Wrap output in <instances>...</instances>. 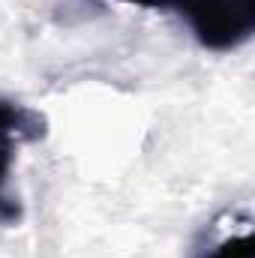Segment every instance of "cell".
Segmentation results:
<instances>
[{"label":"cell","instance_id":"6da1fadb","mask_svg":"<svg viewBox=\"0 0 255 258\" xmlns=\"http://www.w3.org/2000/svg\"><path fill=\"white\" fill-rule=\"evenodd\" d=\"M192 36L210 51H231L255 33V0H171Z\"/></svg>","mask_w":255,"mask_h":258},{"label":"cell","instance_id":"7a4b0ae2","mask_svg":"<svg viewBox=\"0 0 255 258\" xmlns=\"http://www.w3.org/2000/svg\"><path fill=\"white\" fill-rule=\"evenodd\" d=\"M45 135V117L15 99L0 96V222L12 225L21 219V204L15 195H9V177L18 144L39 141Z\"/></svg>","mask_w":255,"mask_h":258},{"label":"cell","instance_id":"3957f363","mask_svg":"<svg viewBox=\"0 0 255 258\" xmlns=\"http://www.w3.org/2000/svg\"><path fill=\"white\" fill-rule=\"evenodd\" d=\"M207 258H255V243L252 234H237V237H225Z\"/></svg>","mask_w":255,"mask_h":258},{"label":"cell","instance_id":"277c9868","mask_svg":"<svg viewBox=\"0 0 255 258\" xmlns=\"http://www.w3.org/2000/svg\"><path fill=\"white\" fill-rule=\"evenodd\" d=\"M132 6H144V9H171V0H123Z\"/></svg>","mask_w":255,"mask_h":258}]
</instances>
